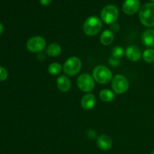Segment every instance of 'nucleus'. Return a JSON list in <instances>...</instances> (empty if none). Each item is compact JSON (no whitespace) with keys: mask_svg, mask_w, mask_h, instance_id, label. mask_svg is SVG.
<instances>
[{"mask_svg":"<svg viewBox=\"0 0 154 154\" xmlns=\"http://www.w3.org/2000/svg\"><path fill=\"white\" fill-rule=\"evenodd\" d=\"M139 19L144 26H154V2L147 3L141 7L139 11Z\"/></svg>","mask_w":154,"mask_h":154,"instance_id":"1","label":"nucleus"},{"mask_svg":"<svg viewBox=\"0 0 154 154\" xmlns=\"http://www.w3.org/2000/svg\"><path fill=\"white\" fill-rule=\"evenodd\" d=\"M102 28V22L99 17L91 16L87 18L84 23V31L86 35L94 36L101 31Z\"/></svg>","mask_w":154,"mask_h":154,"instance_id":"2","label":"nucleus"},{"mask_svg":"<svg viewBox=\"0 0 154 154\" xmlns=\"http://www.w3.org/2000/svg\"><path fill=\"white\" fill-rule=\"evenodd\" d=\"M93 78L99 84H106L111 81L112 78V72L108 67L98 66L93 69Z\"/></svg>","mask_w":154,"mask_h":154,"instance_id":"3","label":"nucleus"},{"mask_svg":"<svg viewBox=\"0 0 154 154\" xmlns=\"http://www.w3.org/2000/svg\"><path fill=\"white\" fill-rule=\"evenodd\" d=\"M81 67H82V63L81 60L76 57H72L65 62L63 69L66 75L74 76L81 71Z\"/></svg>","mask_w":154,"mask_h":154,"instance_id":"4","label":"nucleus"},{"mask_svg":"<svg viewBox=\"0 0 154 154\" xmlns=\"http://www.w3.org/2000/svg\"><path fill=\"white\" fill-rule=\"evenodd\" d=\"M119 17V11L115 5H108L101 11L102 20L107 24H113L117 21Z\"/></svg>","mask_w":154,"mask_h":154,"instance_id":"5","label":"nucleus"},{"mask_svg":"<svg viewBox=\"0 0 154 154\" xmlns=\"http://www.w3.org/2000/svg\"><path fill=\"white\" fill-rule=\"evenodd\" d=\"M111 87L116 94H123L129 89V81L123 75H117L113 78Z\"/></svg>","mask_w":154,"mask_h":154,"instance_id":"6","label":"nucleus"},{"mask_svg":"<svg viewBox=\"0 0 154 154\" xmlns=\"http://www.w3.org/2000/svg\"><path fill=\"white\" fill-rule=\"evenodd\" d=\"M95 80L88 74H82L77 80L78 87L81 91L90 93L95 87Z\"/></svg>","mask_w":154,"mask_h":154,"instance_id":"7","label":"nucleus"},{"mask_svg":"<svg viewBox=\"0 0 154 154\" xmlns=\"http://www.w3.org/2000/svg\"><path fill=\"white\" fill-rule=\"evenodd\" d=\"M46 47V41L42 36H34L28 40L26 48L29 52L41 53Z\"/></svg>","mask_w":154,"mask_h":154,"instance_id":"8","label":"nucleus"},{"mask_svg":"<svg viewBox=\"0 0 154 154\" xmlns=\"http://www.w3.org/2000/svg\"><path fill=\"white\" fill-rule=\"evenodd\" d=\"M141 3L139 0H126L123 3V10L127 15L135 14L140 8Z\"/></svg>","mask_w":154,"mask_h":154,"instance_id":"9","label":"nucleus"},{"mask_svg":"<svg viewBox=\"0 0 154 154\" xmlns=\"http://www.w3.org/2000/svg\"><path fill=\"white\" fill-rule=\"evenodd\" d=\"M112 139L107 135H102L97 138V145L100 150L107 151L112 147Z\"/></svg>","mask_w":154,"mask_h":154,"instance_id":"10","label":"nucleus"},{"mask_svg":"<svg viewBox=\"0 0 154 154\" xmlns=\"http://www.w3.org/2000/svg\"><path fill=\"white\" fill-rule=\"evenodd\" d=\"M96 103V97L92 93H87V94L84 95L81 101V106L85 110H91L92 108H94Z\"/></svg>","mask_w":154,"mask_h":154,"instance_id":"11","label":"nucleus"},{"mask_svg":"<svg viewBox=\"0 0 154 154\" xmlns=\"http://www.w3.org/2000/svg\"><path fill=\"white\" fill-rule=\"evenodd\" d=\"M126 55L129 60L132 62H137L141 59V52L139 48L132 45L129 46L126 50Z\"/></svg>","mask_w":154,"mask_h":154,"instance_id":"12","label":"nucleus"},{"mask_svg":"<svg viewBox=\"0 0 154 154\" xmlns=\"http://www.w3.org/2000/svg\"><path fill=\"white\" fill-rule=\"evenodd\" d=\"M57 84L59 90L62 92H64V93L69 91L71 88V86H72L70 79L65 75H61L57 78Z\"/></svg>","mask_w":154,"mask_h":154,"instance_id":"13","label":"nucleus"},{"mask_svg":"<svg viewBox=\"0 0 154 154\" xmlns=\"http://www.w3.org/2000/svg\"><path fill=\"white\" fill-rule=\"evenodd\" d=\"M142 42L148 48L154 47V29H147L142 34Z\"/></svg>","mask_w":154,"mask_h":154,"instance_id":"14","label":"nucleus"},{"mask_svg":"<svg viewBox=\"0 0 154 154\" xmlns=\"http://www.w3.org/2000/svg\"><path fill=\"white\" fill-rule=\"evenodd\" d=\"M114 39V33L111 30H105L100 36V42L104 45H109Z\"/></svg>","mask_w":154,"mask_h":154,"instance_id":"15","label":"nucleus"},{"mask_svg":"<svg viewBox=\"0 0 154 154\" xmlns=\"http://www.w3.org/2000/svg\"><path fill=\"white\" fill-rule=\"evenodd\" d=\"M61 46L59 44L57 43H53L51 44L48 47L46 50V53L48 56L52 57H57L61 54Z\"/></svg>","mask_w":154,"mask_h":154,"instance_id":"16","label":"nucleus"},{"mask_svg":"<svg viewBox=\"0 0 154 154\" xmlns=\"http://www.w3.org/2000/svg\"><path fill=\"white\" fill-rule=\"evenodd\" d=\"M99 98L102 101L105 102H110L112 100H114L115 98V95H114V92L111 90H108V89H105L100 91L99 93Z\"/></svg>","mask_w":154,"mask_h":154,"instance_id":"17","label":"nucleus"},{"mask_svg":"<svg viewBox=\"0 0 154 154\" xmlns=\"http://www.w3.org/2000/svg\"><path fill=\"white\" fill-rule=\"evenodd\" d=\"M62 69H63V68H62L61 64L57 63H51L49 66V67H48V72L52 75H57L61 72Z\"/></svg>","mask_w":154,"mask_h":154,"instance_id":"18","label":"nucleus"},{"mask_svg":"<svg viewBox=\"0 0 154 154\" xmlns=\"http://www.w3.org/2000/svg\"><path fill=\"white\" fill-rule=\"evenodd\" d=\"M143 60L146 62V63H150L154 61V49L152 48H148V49L145 50L143 53Z\"/></svg>","mask_w":154,"mask_h":154,"instance_id":"19","label":"nucleus"},{"mask_svg":"<svg viewBox=\"0 0 154 154\" xmlns=\"http://www.w3.org/2000/svg\"><path fill=\"white\" fill-rule=\"evenodd\" d=\"M125 54V50L120 46H116L112 49V57L120 59Z\"/></svg>","mask_w":154,"mask_h":154,"instance_id":"20","label":"nucleus"},{"mask_svg":"<svg viewBox=\"0 0 154 154\" xmlns=\"http://www.w3.org/2000/svg\"><path fill=\"white\" fill-rule=\"evenodd\" d=\"M8 78V72L4 67L0 66V81H5Z\"/></svg>","mask_w":154,"mask_h":154,"instance_id":"21","label":"nucleus"},{"mask_svg":"<svg viewBox=\"0 0 154 154\" xmlns=\"http://www.w3.org/2000/svg\"><path fill=\"white\" fill-rule=\"evenodd\" d=\"M109 63L111 66H113V67H117V66L120 64V62L119 59L115 58V57H111L109 60Z\"/></svg>","mask_w":154,"mask_h":154,"instance_id":"22","label":"nucleus"},{"mask_svg":"<svg viewBox=\"0 0 154 154\" xmlns=\"http://www.w3.org/2000/svg\"><path fill=\"white\" fill-rule=\"evenodd\" d=\"M87 135L89 138H90V139H94L95 138H96V131L93 130V129H88V130L87 131Z\"/></svg>","mask_w":154,"mask_h":154,"instance_id":"23","label":"nucleus"},{"mask_svg":"<svg viewBox=\"0 0 154 154\" xmlns=\"http://www.w3.org/2000/svg\"><path fill=\"white\" fill-rule=\"evenodd\" d=\"M111 29L112 32H118V30L120 29V26L117 23H113L111 24Z\"/></svg>","mask_w":154,"mask_h":154,"instance_id":"24","label":"nucleus"},{"mask_svg":"<svg viewBox=\"0 0 154 154\" xmlns=\"http://www.w3.org/2000/svg\"><path fill=\"white\" fill-rule=\"evenodd\" d=\"M52 2V0H40V3L44 6L49 5Z\"/></svg>","mask_w":154,"mask_h":154,"instance_id":"25","label":"nucleus"},{"mask_svg":"<svg viewBox=\"0 0 154 154\" xmlns=\"http://www.w3.org/2000/svg\"><path fill=\"white\" fill-rule=\"evenodd\" d=\"M38 60H39V61H44V60H45V56L43 54H38Z\"/></svg>","mask_w":154,"mask_h":154,"instance_id":"26","label":"nucleus"},{"mask_svg":"<svg viewBox=\"0 0 154 154\" xmlns=\"http://www.w3.org/2000/svg\"><path fill=\"white\" fill-rule=\"evenodd\" d=\"M3 30H4V27H3L2 24L1 23H0V35H1L2 34Z\"/></svg>","mask_w":154,"mask_h":154,"instance_id":"27","label":"nucleus"},{"mask_svg":"<svg viewBox=\"0 0 154 154\" xmlns=\"http://www.w3.org/2000/svg\"><path fill=\"white\" fill-rule=\"evenodd\" d=\"M151 154H154V151H153V153H152Z\"/></svg>","mask_w":154,"mask_h":154,"instance_id":"28","label":"nucleus"},{"mask_svg":"<svg viewBox=\"0 0 154 154\" xmlns=\"http://www.w3.org/2000/svg\"><path fill=\"white\" fill-rule=\"evenodd\" d=\"M151 1H152V2H154V0H151Z\"/></svg>","mask_w":154,"mask_h":154,"instance_id":"29","label":"nucleus"},{"mask_svg":"<svg viewBox=\"0 0 154 154\" xmlns=\"http://www.w3.org/2000/svg\"><path fill=\"white\" fill-rule=\"evenodd\" d=\"M153 67H154V66H153Z\"/></svg>","mask_w":154,"mask_h":154,"instance_id":"30","label":"nucleus"}]
</instances>
